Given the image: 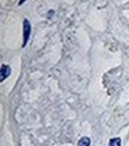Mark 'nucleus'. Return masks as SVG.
<instances>
[{
    "label": "nucleus",
    "mask_w": 129,
    "mask_h": 146,
    "mask_svg": "<svg viewBox=\"0 0 129 146\" xmlns=\"http://www.w3.org/2000/svg\"><path fill=\"white\" fill-rule=\"evenodd\" d=\"M30 33H31V25L28 19H24L23 22V47H25L29 37H30Z\"/></svg>",
    "instance_id": "obj_1"
},
{
    "label": "nucleus",
    "mask_w": 129,
    "mask_h": 146,
    "mask_svg": "<svg viewBox=\"0 0 129 146\" xmlns=\"http://www.w3.org/2000/svg\"><path fill=\"white\" fill-rule=\"evenodd\" d=\"M11 74V67L7 65H3L1 66V74H0V80L4 82L6 78H9Z\"/></svg>",
    "instance_id": "obj_2"
},
{
    "label": "nucleus",
    "mask_w": 129,
    "mask_h": 146,
    "mask_svg": "<svg viewBox=\"0 0 129 146\" xmlns=\"http://www.w3.org/2000/svg\"><path fill=\"white\" fill-rule=\"evenodd\" d=\"M91 144V139L89 137H83L78 143V146H90Z\"/></svg>",
    "instance_id": "obj_3"
},
{
    "label": "nucleus",
    "mask_w": 129,
    "mask_h": 146,
    "mask_svg": "<svg viewBox=\"0 0 129 146\" xmlns=\"http://www.w3.org/2000/svg\"><path fill=\"white\" fill-rule=\"evenodd\" d=\"M121 138H112V139H110V141H109V145L110 146H121Z\"/></svg>",
    "instance_id": "obj_4"
},
{
    "label": "nucleus",
    "mask_w": 129,
    "mask_h": 146,
    "mask_svg": "<svg viewBox=\"0 0 129 146\" xmlns=\"http://www.w3.org/2000/svg\"><path fill=\"white\" fill-rule=\"evenodd\" d=\"M26 1V0H21V1H19V5H23L24 3H25Z\"/></svg>",
    "instance_id": "obj_5"
}]
</instances>
